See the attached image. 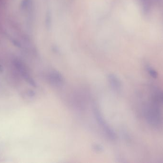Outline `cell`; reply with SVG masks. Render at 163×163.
Returning a JSON list of instances; mask_svg holds the SVG:
<instances>
[{"label": "cell", "mask_w": 163, "mask_h": 163, "mask_svg": "<svg viewBox=\"0 0 163 163\" xmlns=\"http://www.w3.org/2000/svg\"><path fill=\"white\" fill-rule=\"evenodd\" d=\"M146 69H147V71H148L150 76L152 77L154 79L157 78V77H158V73H157V71L155 70L154 68L148 66L146 67Z\"/></svg>", "instance_id": "8992f818"}, {"label": "cell", "mask_w": 163, "mask_h": 163, "mask_svg": "<svg viewBox=\"0 0 163 163\" xmlns=\"http://www.w3.org/2000/svg\"><path fill=\"white\" fill-rule=\"evenodd\" d=\"M146 117L148 121L153 125H159L161 122V116L159 109L156 105L148 106L146 109Z\"/></svg>", "instance_id": "7a4b0ae2"}, {"label": "cell", "mask_w": 163, "mask_h": 163, "mask_svg": "<svg viewBox=\"0 0 163 163\" xmlns=\"http://www.w3.org/2000/svg\"><path fill=\"white\" fill-rule=\"evenodd\" d=\"M15 64L16 68L19 71L21 75L23 77V78L25 80V81L33 87H36V85L35 81L33 79L32 77L30 76L29 73L27 72V70L24 66V65L19 61H16Z\"/></svg>", "instance_id": "3957f363"}, {"label": "cell", "mask_w": 163, "mask_h": 163, "mask_svg": "<svg viewBox=\"0 0 163 163\" xmlns=\"http://www.w3.org/2000/svg\"><path fill=\"white\" fill-rule=\"evenodd\" d=\"M94 148L96 150V151H101L102 149V148L101 147H100V146H98V145H96V146H95V147H94Z\"/></svg>", "instance_id": "52a82bcc"}, {"label": "cell", "mask_w": 163, "mask_h": 163, "mask_svg": "<svg viewBox=\"0 0 163 163\" xmlns=\"http://www.w3.org/2000/svg\"><path fill=\"white\" fill-rule=\"evenodd\" d=\"M3 71V68H2V67L0 65V72H2Z\"/></svg>", "instance_id": "ba28073f"}, {"label": "cell", "mask_w": 163, "mask_h": 163, "mask_svg": "<svg viewBox=\"0 0 163 163\" xmlns=\"http://www.w3.org/2000/svg\"><path fill=\"white\" fill-rule=\"evenodd\" d=\"M109 82L112 88L117 91L121 90V83L117 77L113 74H110L108 76Z\"/></svg>", "instance_id": "5b68a950"}, {"label": "cell", "mask_w": 163, "mask_h": 163, "mask_svg": "<svg viewBox=\"0 0 163 163\" xmlns=\"http://www.w3.org/2000/svg\"><path fill=\"white\" fill-rule=\"evenodd\" d=\"M49 80L52 83L60 86L64 83V79L63 76L58 71L54 70L49 74Z\"/></svg>", "instance_id": "277c9868"}, {"label": "cell", "mask_w": 163, "mask_h": 163, "mask_svg": "<svg viewBox=\"0 0 163 163\" xmlns=\"http://www.w3.org/2000/svg\"><path fill=\"white\" fill-rule=\"evenodd\" d=\"M93 110H94V115L95 116L97 123L102 127L104 132L105 133V134L110 139L112 140H114L116 139V137H117L116 133L114 130H112V128L108 124V123L104 119V117L101 112H100L99 109L97 107L95 106Z\"/></svg>", "instance_id": "6da1fadb"}]
</instances>
